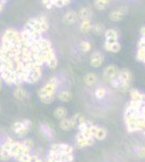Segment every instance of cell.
<instances>
[{"label":"cell","instance_id":"obj_1","mask_svg":"<svg viewBox=\"0 0 145 162\" xmlns=\"http://www.w3.org/2000/svg\"><path fill=\"white\" fill-rule=\"evenodd\" d=\"M55 58L51 41L26 23L21 30L8 28L0 41V78L9 86L36 83Z\"/></svg>","mask_w":145,"mask_h":162},{"label":"cell","instance_id":"obj_2","mask_svg":"<svg viewBox=\"0 0 145 162\" xmlns=\"http://www.w3.org/2000/svg\"><path fill=\"white\" fill-rule=\"evenodd\" d=\"M58 88V80L55 77H52L51 79H49V81L42 86L41 89H39L38 93H44V94H51V95H56L55 92Z\"/></svg>","mask_w":145,"mask_h":162},{"label":"cell","instance_id":"obj_3","mask_svg":"<svg viewBox=\"0 0 145 162\" xmlns=\"http://www.w3.org/2000/svg\"><path fill=\"white\" fill-rule=\"evenodd\" d=\"M96 140L91 137H86L81 132H78L76 135V144H75V147L77 149H81V148L90 147V146L94 145Z\"/></svg>","mask_w":145,"mask_h":162},{"label":"cell","instance_id":"obj_4","mask_svg":"<svg viewBox=\"0 0 145 162\" xmlns=\"http://www.w3.org/2000/svg\"><path fill=\"white\" fill-rule=\"evenodd\" d=\"M129 13V8L127 6H121L119 7L118 9H116V10H113L112 12L110 13V20L112 21V22H119V21H122L124 20V17L126 16L127 14Z\"/></svg>","mask_w":145,"mask_h":162},{"label":"cell","instance_id":"obj_5","mask_svg":"<svg viewBox=\"0 0 145 162\" xmlns=\"http://www.w3.org/2000/svg\"><path fill=\"white\" fill-rule=\"evenodd\" d=\"M118 72H119V68L118 66L114 65V64H110V65L106 66L105 69L103 72V79L104 81L108 82L110 83L112 80H114L115 78L117 77L118 75Z\"/></svg>","mask_w":145,"mask_h":162},{"label":"cell","instance_id":"obj_6","mask_svg":"<svg viewBox=\"0 0 145 162\" xmlns=\"http://www.w3.org/2000/svg\"><path fill=\"white\" fill-rule=\"evenodd\" d=\"M104 61H105V56L102 52L100 51H96L91 54L90 56V65L93 68H99L103 65Z\"/></svg>","mask_w":145,"mask_h":162},{"label":"cell","instance_id":"obj_7","mask_svg":"<svg viewBox=\"0 0 145 162\" xmlns=\"http://www.w3.org/2000/svg\"><path fill=\"white\" fill-rule=\"evenodd\" d=\"M116 79L119 81V83H132L133 80V75L132 72H130L127 68H122L118 72V75H117Z\"/></svg>","mask_w":145,"mask_h":162},{"label":"cell","instance_id":"obj_8","mask_svg":"<svg viewBox=\"0 0 145 162\" xmlns=\"http://www.w3.org/2000/svg\"><path fill=\"white\" fill-rule=\"evenodd\" d=\"M104 37H105V42L114 43V42H116V41H118L119 33H118V30L115 28L106 29L105 34H104Z\"/></svg>","mask_w":145,"mask_h":162},{"label":"cell","instance_id":"obj_9","mask_svg":"<svg viewBox=\"0 0 145 162\" xmlns=\"http://www.w3.org/2000/svg\"><path fill=\"white\" fill-rule=\"evenodd\" d=\"M79 20L78 17V13L75 12V11H67L64 14V17H63V22H64L65 25H74L77 23V21Z\"/></svg>","mask_w":145,"mask_h":162},{"label":"cell","instance_id":"obj_10","mask_svg":"<svg viewBox=\"0 0 145 162\" xmlns=\"http://www.w3.org/2000/svg\"><path fill=\"white\" fill-rule=\"evenodd\" d=\"M92 25H93V23H92L91 19L81 20L80 26H79V30H80V33L83 34V35H88V34L91 31Z\"/></svg>","mask_w":145,"mask_h":162},{"label":"cell","instance_id":"obj_11","mask_svg":"<svg viewBox=\"0 0 145 162\" xmlns=\"http://www.w3.org/2000/svg\"><path fill=\"white\" fill-rule=\"evenodd\" d=\"M78 17L79 20H86V19H91L92 14H93V11L90 7H83L80 10L78 11Z\"/></svg>","mask_w":145,"mask_h":162},{"label":"cell","instance_id":"obj_12","mask_svg":"<svg viewBox=\"0 0 145 162\" xmlns=\"http://www.w3.org/2000/svg\"><path fill=\"white\" fill-rule=\"evenodd\" d=\"M40 132H41L47 138H49V140H52V138L54 137V135H55V133H54V131L52 130V127H50V125H48L47 123H41V124H40Z\"/></svg>","mask_w":145,"mask_h":162},{"label":"cell","instance_id":"obj_13","mask_svg":"<svg viewBox=\"0 0 145 162\" xmlns=\"http://www.w3.org/2000/svg\"><path fill=\"white\" fill-rule=\"evenodd\" d=\"M56 99L61 102H64V103H67V102H71L72 99V93L71 91L68 90H63V91H60V92L56 94Z\"/></svg>","mask_w":145,"mask_h":162},{"label":"cell","instance_id":"obj_14","mask_svg":"<svg viewBox=\"0 0 145 162\" xmlns=\"http://www.w3.org/2000/svg\"><path fill=\"white\" fill-rule=\"evenodd\" d=\"M83 82H85L86 86H92L97 82V75L96 72H88L83 77Z\"/></svg>","mask_w":145,"mask_h":162},{"label":"cell","instance_id":"obj_15","mask_svg":"<svg viewBox=\"0 0 145 162\" xmlns=\"http://www.w3.org/2000/svg\"><path fill=\"white\" fill-rule=\"evenodd\" d=\"M104 49L108 52H112V53H118L121 50V44L119 41H116L114 43H104Z\"/></svg>","mask_w":145,"mask_h":162},{"label":"cell","instance_id":"obj_16","mask_svg":"<svg viewBox=\"0 0 145 162\" xmlns=\"http://www.w3.org/2000/svg\"><path fill=\"white\" fill-rule=\"evenodd\" d=\"M105 25L102 24V23L97 22V23H94L92 25V29H91V33L93 34L94 36H102L105 34Z\"/></svg>","mask_w":145,"mask_h":162},{"label":"cell","instance_id":"obj_17","mask_svg":"<svg viewBox=\"0 0 145 162\" xmlns=\"http://www.w3.org/2000/svg\"><path fill=\"white\" fill-rule=\"evenodd\" d=\"M26 90L23 88L22 86H16V88L14 89V91H13V96H14V99H16L17 101H24L25 99H26Z\"/></svg>","mask_w":145,"mask_h":162},{"label":"cell","instance_id":"obj_18","mask_svg":"<svg viewBox=\"0 0 145 162\" xmlns=\"http://www.w3.org/2000/svg\"><path fill=\"white\" fill-rule=\"evenodd\" d=\"M53 116H54V118L58 120L65 119V118L67 117V109L63 106L56 107V108L53 110Z\"/></svg>","mask_w":145,"mask_h":162},{"label":"cell","instance_id":"obj_19","mask_svg":"<svg viewBox=\"0 0 145 162\" xmlns=\"http://www.w3.org/2000/svg\"><path fill=\"white\" fill-rule=\"evenodd\" d=\"M38 97L41 101L42 104L44 105H50L54 102L56 95H51V94H44V93H38Z\"/></svg>","mask_w":145,"mask_h":162},{"label":"cell","instance_id":"obj_20","mask_svg":"<svg viewBox=\"0 0 145 162\" xmlns=\"http://www.w3.org/2000/svg\"><path fill=\"white\" fill-rule=\"evenodd\" d=\"M107 130L103 127H99L97 125L96 127V135H94V140L97 141H103L107 137Z\"/></svg>","mask_w":145,"mask_h":162},{"label":"cell","instance_id":"obj_21","mask_svg":"<svg viewBox=\"0 0 145 162\" xmlns=\"http://www.w3.org/2000/svg\"><path fill=\"white\" fill-rule=\"evenodd\" d=\"M60 127L63 131H71L72 129H74V125L72 123L71 118H65L60 121Z\"/></svg>","mask_w":145,"mask_h":162},{"label":"cell","instance_id":"obj_22","mask_svg":"<svg viewBox=\"0 0 145 162\" xmlns=\"http://www.w3.org/2000/svg\"><path fill=\"white\" fill-rule=\"evenodd\" d=\"M143 94L144 93L140 92L137 89H131L130 90V100L132 101H142L143 99Z\"/></svg>","mask_w":145,"mask_h":162},{"label":"cell","instance_id":"obj_23","mask_svg":"<svg viewBox=\"0 0 145 162\" xmlns=\"http://www.w3.org/2000/svg\"><path fill=\"white\" fill-rule=\"evenodd\" d=\"M94 95H96L97 100H103L105 99L106 95H107V90H106L105 88H103V86H99V88H96V91H94Z\"/></svg>","mask_w":145,"mask_h":162},{"label":"cell","instance_id":"obj_24","mask_svg":"<svg viewBox=\"0 0 145 162\" xmlns=\"http://www.w3.org/2000/svg\"><path fill=\"white\" fill-rule=\"evenodd\" d=\"M72 1V0H50L52 8H61V7L67 6V4L71 3Z\"/></svg>","mask_w":145,"mask_h":162},{"label":"cell","instance_id":"obj_25","mask_svg":"<svg viewBox=\"0 0 145 162\" xmlns=\"http://www.w3.org/2000/svg\"><path fill=\"white\" fill-rule=\"evenodd\" d=\"M79 48H80L81 52L87 53V52L91 51V43H90L88 40H82L80 42V44H79Z\"/></svg>","mask_w":145,"mask_h":162},{"label":"cell","instance_id":"obj_26","mask_svg":"<svg viewBox=\"0 0 145 162\" xmlns=\"http://www.w3.org/2000/svg\"><path fill=\"white\" fill-rule=\"evenodd\" d=\"M14 143H15V141L13 140V138L8 137V138H7V140L3 142V144H2V145H1V148H3V149L8 150V151L10 152L11 147H12V145H13V144H14Z\"/></svg>","mask_w":145,"mask_h":162},{"label":"cell","instance_id":"obj_27","mask_svg":"<svg viewBox=\"0 0 145 162\" xmlns=\"http://www.w3.org/2000/svg\"><path fill=\"white\" fill-rule=\"evenodd\" d=\"M10 158H12L11 155H10V152H9L8 150H6V149H3V148L0 147V160L7 161V160H9Z\"/></svg>","mask_w":145,"mask_h":162},{"label":"cell","instance_id":"obj_28","mask_svg":"<svg viewBox=\"0 0 145 162\" xmlns=\"http://www.w3.org/2000/svg\"><path fill=\"white\" fill-rule=\"evenodd\" d=\"M60 144H61V150H62V151L69 155L74 154V147H72L71 145H67V144H64V143H60Z\"/></svg>","mask_w":145,"mask_h":162},{"label":"cell","instance_id":"obj_29","mask_svg":"<svg viewBox=\"0 0 145 162\" xmlns=\"http://www.w3.org/2000/svg\"><path fill=\"white\" fill-rule=\"evenodd\" d=\"M135 152H137V156L140 159H145V145L138 146L137 149H135Z\"/></svg>","mask_w":145,"mask_h":162},{"label":"cell","instance_id":"obj_30","mask_svg":"<svg viewBox=\"0 0 145 162\" xmlns=\"http://www.w3.org/2000/svg\"><path fill=\"white\" fill-rule=\"evenodd\" d=\"M93 6H94V8L96 9V10H99V11H103V10H106L107 9V4H104V3H102V2H100V1H97V0H96V1L93 2Z\"/></svg>","mask_w":145,"mask_h":162},{"label":"cell","instance_id":"obj_31","mask_svg":"<svg viewBox=\"0 0 145 162\" xmlns=\"http://www.w3.org/2000/svg\"><path fill=\"white\" fill-rule=\"evenodd\" d=\"M81 113H75V115L72 116L71 120H72V125H74V127H76V125H78V122H79V118H80Z\"/></svg>","mask_w":145,"mask_h":162},{"label":"cell","instance_id":"obj_32","mask_svg":"<svg viewBox=\"0 0 145 162\" xmlns=\"http://www.w3.org/2000/svg\"><path fill=\"white\" fill-rule=\"evenodd\" d=\"M21 143L23 144L24 146H26V147H28V148H30V149H33V147H34V142H33L31 140H29V138H25V140L22 141Z\"/></svg>","mask_w":145,"mask_h":162},{"label":"cell","instance_id":"obj_33","mask_svg":"<svg viewBox=\"0 0 145 162\" xmlns=\"http://www.w3.org/2000/svg\"><path fill=\"white\" fill-rule=\"evenodd\" d=\"M50 150L54 152H58L61 150V144H52L51 147H50Z\"/></svg>","mask_w":145,"mask_h":162},{"label":"cell","instance_id":"obj_34","mask_svg":"<svg viewBox=\"0 0 145 162\" xmlns=\"http://www.w3.org/2000/svg\"><path fill=\"white\" fill-rule=\"evenodd\" d=\"M7 2H8V0H0V13L2 12V10H3L4 6L7 4Z\"/></svg>","mask_w":145,"mask_h":162},{"label":"cell","instance_id":"obj_35","mask_svg":"<svg viewBox=\"0 0 145 162\" xmlns=\"http://www.w3.org/2000/svg\"><path fill=\"white\" fill-rule=\"evenodd\" d=\"M97 1H100V2H102V3H104V4H110V1H112V0H97Z\"/></svg>","mask_w":145,"mask_h":162},{"label":"cell","instance_id":"obj_36","mask_svg":"<svg viewBox=\"0 0 145 162\" xmlns=\"http://www.w3.org/2000/svg\"><path fill=\"white\" fill-rule=\"evenodd\" d=\"M140 35L145 36V26H142L141 29H140Z\"/></svg>","mask_w":145,"mask_h":162},{"label":"cell","instance_id":"obj_37","mask_svg":"<svg viewBox=\"0 0 145 162\" xmlns=\"http://www.w3.org/2000/svg\"><path fill=\"white\" fill-rule=\"evenodd\" d=\"M2 82H3V80H2V79L0 78V91L2 90Z\"/></svg>","mask_w":145,"mask_h":162},{"label":"cell","instance_id":"obj_38","mask_svg":"<svg viewBox=\"0 0 145 162\" xmlns=\"http://www.w3.org/2000/svg\"><path fill=\"white\" fill-rule=\"evenodd\" d=\"M0 110H1V106H0Z\"/></svg>","mask_w":145,"mask_h":162}]
</instances>
